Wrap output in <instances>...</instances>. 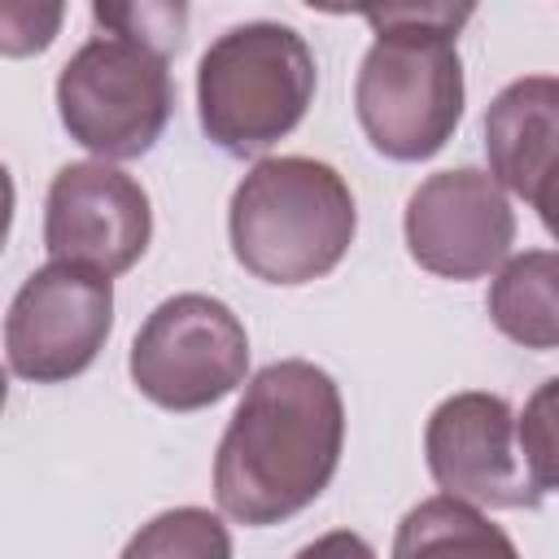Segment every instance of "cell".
Instances as JSON below:
<instances>
[{"label":"cell","instance_id":"6da1fadb","mask_svg":"<svg viewBox=\"0 0 559 559\" xmlns=\"http://www.w3.org/2000/svg\"><path fill=\"white\" fill-rule=\"evenodd\" d=\"M341 445L345 402L336 380L306 358L262 367L214 454L218 511L249 528L293 520L332 485Z\"/></svg>","mask_w":559,"mask_h":559},{"label":"cell","instance_id":"7a4b0ae2","mask_svg":"<svg viewBox=\"0 0 559 559\" xmlns=\"http://www.w3.org/2000/svg\"><path fill=\"white\" fill-rule=\"evenodd\" d=\"M376 44L354 79V109L376 153L428 162L463 118L459 31L472 4H384L362 9Z\"/></svg>","mask_w":559,"mask_h":559},{"label":"cell","instance_id":"3957f363","mask_svg":"<svg viewBox=\"0 0 559 559\" xmlns=\"http://www.w3.org/2000/svg\"><path fill=\"white\" fill-rule=\"evenodd\" d=\"M227 231L236 262L280 288L323 280L354 245L349 183L314 157H266L231 192Z\"/></svg>","mask_w":559,"mask_h":559},{"label":"cell","instance_id":"277c9868","mask_svg":"<svg viewBox=\"0 0 559 559\" xmlns=\"http://www.w3.org/2000/svg\"><path fill=\"white\" fill-rule=\"evenodd\" d=\"M314 52L284 22L223 31L197 66V114L210 144L253 157L280 144L314 100Z\"/></svg>","mask_w":559,"mask_h":559},{"label":"cell","instance_id":"5b68a950","mask_svg":"<svg viewBox=\"0 0 559 559\" xmlns=\"http://www.w3.org/2000/svg\"><path fill=\"white\" fill-rule=\"evenodd\" d=\"M175 109L166 57L122 39H87L57 74V114L74 144L100 162H127L148 153Z\"/></svg>","mask_w":559,"mask_h":559},{"label":"cell","instance_id":"8992f818","mask_svg":"<svg viewBox=\"0 0 559 559\" xmlns=\"http://www.w3.org/2000/svg\"><path fill=\"white\" fill-rule=\"evenodd\" d=\"M127 371L153 406L179 415L205 411L245 384V323L210 293H175L140 323Z\"/></svg>","mask_w":559,"mask_h":559},{"label":"cell","instance_id":"52a82bcc","mask_svg":"<svg viewBox=\"0 0 559 559\" xmlns=\"http://www.w3.org/2000/svg\"><path fill=\"white\" fill-rule=\"evenodd\" d=\"M114 328V280L48 262L26 275L4 314L9 367L31 384H61L83 376Z\"/></svg>","mask_w":559,"mask_h":559},{"label":"cell","instance_id":"ba28073f","mask_svg":"<svg viewBox=\"0 0 559 559\" xmlns=\"http://www.w3.org/2000/svg\"><path fill=\"white\" fill-rule=\"evenodd\" d=\"M428 472L445 498L467 507H537L546 489L537 485L515 415L498 393H454L445 397L424 428Z\"/></svg>","mask_w":559,"mask_h":559},{"label":"cell","instance_id":"9c48e42d","mask_svg":"<svg viewBox=\"0 0 559 559\" xmlns=\"http://www.w3.org/2000/svg\"><path fill=\"white\" fill-rule=\"evenodd\" d=\"M148 236V192L127 170L109 162H70L52 175L44 205V249L52 262L114 280L144 258Z\"/></svg>","mask_w":559,"mask_h":559},{"label":"cell","instance_id":"30bf717a","mask_svg":"<svg viewBox=\"0 0 559 559\" xmlns=\"http://www.w3.org/2000/svg\"><path fill=\"white\" fill-rule=\"evenodd\" d=\"M406 249L441 280H480L507 262L515 245V210L507 192L476 166L428 175L406 201Z\"/></svg>","mask_w":559,"mask_h":559},{"label":"cell","instance_id":"8fae6325","mask_svg":"<svg viewBox=\"0 0 559 559\" xmlns=\"http://www.w3.org/2000/svg\"><path fill=\"white\" fill-rule=\"evenodd\" d=\"M555 140H559V83L528 74L507 83L485 114L489 179L524 197L546 227H555Z\"/></svg>","mask_w":559,"mask_h":559},{"label":"cell","instance_id":"7c38bea8","mask_svg":"<svg viewBox=\"0 0 559 559\" xmlns=\"http://www.w3.org/2000/svg\"><path fill=\"white\" fill-rule=\"evenodd\" d=\"M389 559H520V550L480 507L437 493L402 515Z\"/></svg>","mask_w":559,"mask_h":559},{"label":"cell","instance_id":"4fadbf2b","mask_svg":"<svg viewBox=\"0 0 559 559\" xmlns=\"http://www.w3.org/2000/svg\"><path fill=\"white\" fill-rule=\"evenodd\" d=\"M559 262L550 249L515 253L498 266L489 284V319L493 328L524 349L559 345V301H555Z\"/></svg>","mask_w":559,"mask_h":559},{"label":"cell","instance_id":"5bb4252c","mask_svg":"<svg viewBox=\"0 0 559 559\" xmlns=\"http://www.w3.org/2000/svg\"><path fill=\"white\" fill-rule=\"evenodd\" d=\"M118 559H231V533L205 507H175L140 524Z\"/></svg>","mask_w":559,"mask_h":559},{"label":"cell","instance_id":"9a60e30c","mask_svg":"<svg viewBox=\"0 0 559 559\" xmlns=\"http://www.w3.org/2000/svg\"><path fill=\"white\" fill-rule=\"evenodd\" d=\"M92 17L122 39H135L153 52H162L170 61V52L183 39L188 26V9L183 4H92Z\"/></svg>","mask_w":559,"mask_h":559},{"label":"cell","instance_id":"2e32d148","mask_svg":"<svg viewBox=\"0 0 559 559\" xmlns=\"http://www.w3.org/2000/svg\"><path fill=\"white\" fill-rule=\"evenodd\" d=\"M61 22H66V4L0 0V52L4 57H35L57 39Z\"/></svg>","mask_w":559,"mask_h":559},{"label":"cell","instance_id":"e0dca14e","mask_svg":"<svg viewBox=\"0 0 559 559\" xmlns=\"http://www.w3.org/2000/svg\"><path fill=\"white\" fill-rule=\"evenodd\" d=\"M515 428H520V445H524V459H528L537 485L550 493L555 489V380H546L533 393V402L524 406Z\"/></svg>","mask_w":559,"mask_h":559},{"label":"cell","instance_id":"ac0fdd59","mask_svg":"<svg viewBox=\"0 0 559 559\" xmlns=\"http://www.w3.org/2000/svg\"><path fill=\"white\" fill-rule=\"evenodd\" d=\"M293 559H376V550L367 546V537H358L349 528H336V533H323L310 546H301Z\"/></svg>","mask_w":559,"mask_h":559},{"label":"cell","instance_id":"d6986e66","mask_svg":"<svg viewBox=\"0 0 559 559\" xmlns=\"http://www.w3.org/2000/svg\"><path fill=\"white\" fill-rule=\"evenodd\" d=\"M13 175H9V166L0 162V249H4V240H9V223H13Z\"/></svg>","mask_w":559,"mask_h":559},{"label":"cell","instance_id":"ffe728a7","mask_svg":"<svg viewBox=\"0 0 559 559\" xmlns=\"http://www.w3.org/2000/svg\"><path fill=\"white\" fill-rule=\"evenodd\" d=\"M4 402H9V376H4V367H0V411H4Z\"/></svg>","mask_w":559,"mask_h":559}]
</instances>
